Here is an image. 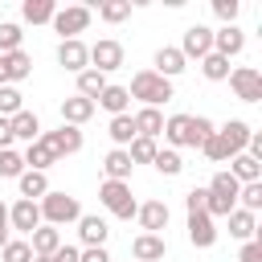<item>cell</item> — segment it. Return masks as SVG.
<instances>
[{
	"label": "cell",
	"mask_w": 262,
	"mask_h": 262,
	"mask_svg": "<svg viewBox=\"0 0 262 262\" xmlns=\"http://www.w3.org/2000/svg\"><path fill=\"white\" fill-rule=\"evenodd\" d=\"M41 225H53V229H61V225H70V221H78L82 217V205H78V196H70V192H45L41 201Z\"/></svg>",
	"instance_id": "6da1fadb"
},
{
	"label": "cell",
	"mask_w": 262,
	"mask_h": 262,
	"mask_svg": "<svg viewBox=\"0 0 262 262\" xmlns=\"http://www.w3.org/2000/svg\"><path fill=\"white\" fill-rule=\"evenodd\" d=\"M127 94H131V98H139L143 106H160V102H168V98H172V82H168V78H160L156 70H139V74L131 78V86H127Z\"/></svg>",
	"instance_id": "7a4b0ae2"
},
{
	"label": "cell",
	"mask_w": 262,
	"mask_h": 262,
	"mask_svg": "<svg viewBox=\"0 0 262 262\" xmlns=\"http://www.w3.org/2000/svg\"><path fill=\"white\" fill-rule=\"evenodd\" d=\"M98 201L119 217V221H131L135 217V196H131V184H123V180H102V188H98Z\"/></svg>",
	"instance_id": "3957f363"
},
{
	"label": "cell",
	"mask_w": 262,
	"mask_h": 262,
	"mask_svg": "<svg viewBox=\"0 0 262 262\" xmlns=\"http://www.w3.org/2000/svg\"><path fill=\"white\" fill-rule=\"evenodd\" d=\"M49 25L61 33V41H74L78 33H86V25H90V8H86V4H70V8H57Z\"/></svg>",
	"instance_id": "277c9868"
},
{
	"label": "cell",
	"mask_w": 262,
	"mask_h": 262,
	"mask_svg": "<svg viewBox=\"0 0 262 262\" xmlns=\"http://www.w3.org/2000/svg\"><path fill=\"white\" fill-rule=\"evenodd\" d=\"M229 86H233V94H237L242 102H262V74H258L254 66L229 70Z\"/></svg>",
	"instance_id": "5b68a950"
},
{
	"label": "cell",
	"mask_w": 262,
	"mask_h": 262,
	"mask_svg": "<svg viewBox=\"0 0 262 262\" xmlns=\"http://www.w3.org/2000/svg\"><path fill=\"white\" fill-rule=\"evenodd\" d=\"M41 143L61 160V156H74V151H82V131L78 127H70V123H61L57 131H41Z\"/></svg>",
	"instance_id": "8992f818"
},
{
	"label": "cell",
	"mask_w": 262,
	"mask_h": 262,
	"mask_svg": "<svg viewBox=\"0 0 262 262\" xmlns=\"http://www.w3.org/2000/svg\"><path fill=\"white\" fill-rule=\"evenodd\" d=\"M119 66H123V45H119L115 37H102V41L90 45V70L111 74V70H119Z\"/></svg>",
	"instance_id": "52a82bcc"
},
{
	"label": "cell",
	"mask_w": 262,
	"mask_h": 262,
	"mask_svg": "<svg viewBox=\"0 0 262 262\" xmlns=\"http://www.w3.org/2000/svg\"><path fill=\"white\" fill-rule=\"evenodd\" d=\"M176 49L184 53V61H188V57L201 61L205 53H213V29H209V25H188V29H184V41H180Z\"/></svg>",
	"instance_id": "ba28073f"
},
{
	"label": "cell",
	"mask_w": 262,
	"mask_h": 262,
	"mask_svg": "<svg viewBox=\"0 0 262 262\" xmlns=\"http://www.w3.org/2000/svg\"><path fill=\"white\" fill-rule=\"evenodd\" d=\"M57 66H61V70H70V74H82V70H90V45H86L82 37H74V41H61V45H57Z\"/></svg>",
	"instance_id": "9c48e42d"
},
{
	"label": "cell",
	"mask_w": 262,
	"mask_h": 262,
	"mask_svg": "<svg viewBox=\"0 0 262 262\" xmlns=\"http://www.w3.org/2000/svg\"><path fill=\"white\" fill-rule=\"evenodd\" d=\"M29 74H33V57H29L25 49L0 53V86H16V82H25Z\"/></svg>",
	"instance_id": "30bf717a"
},
{
	"label": "cell",
	"mask_w": 262,
	"mask_h": 262,
	"mask_svg": "<svg viewBox=\"0 0 262 262\" xmlns=\"http://www.w3.org/2000/svg\"><path fill=\"white\" fill-rule=\"evenodd\" d=\"M37 225H41V205H37V201H16V205H8V229L33 233Z\"/></svg>",
	"instance_id": "8fae6325"
},
{
	"label": "cell",
	"mask_w": 262,
	"mask_h": 262,
	"mask_svg": "<svg viewBox=\"0 0 262 262\" xmlns=\"http://www.w3.org/2000/svg\"><path fill=\"white\" fill-rule=\"evenodd\" d=\"M242 49H246V33H242L237 25H221V29L213 33V53H221L225 61H229V57H237Z\"/></svg>",
	"instance_id": "7c38bea8"
},
{
	"label": "cell",
	"mask_w": 262,
	"mask_h": 262,
	"mask_svg": "<svg viewBox=\"0 0 262 262\" xmlns=\"http://www.w3.org/2000/svg\"><path fill=\"white\" fill-rule=\"evenodd\" d=\"M106 233H111V225H106L98 213H82V217H78V237H82V246H86V250L106 246Z\"/></svg>",
	"instance_id": "4fadbf2b"
},
{
	"label": "cell",
	"mask_w": 262,
	"mask_h": 262,
	"mask_svg": "<svg viewBox=\"0 0 262 262\" xmlns=\"http://www.w3.org/2000/svg\"><path fill=\"white\" fill-rule=\"evenodd\" d=\"M29 250H33V258H53V254L61 250V229L37 225V229L29 233Z\"/></svg>",
	"instance_id": "5bb4252c"
},
{
	"label": "cell",
	"mask_w": 262,
	"mask_h": 262,
	"mask_svg": "<svg viewBox=\"0 0 262 262\" xmlns=\"http://www.w3.org/2000/svg\"><path fill=\"white\" fill-rule=\"evenodd\" d=\"M188 242H192L196 250H209V246L217 242V225H213L209 213H188Z\"/></svg>",
	"instance_id": "9a60e30c"
},
{
	"label": "cell",
	"mask_w": 262,
	"mask_h": 262,
	"mask_svg": "<svg viewBox=\"0 0 262 262\" xmlns=\"http://www.w3.org/2000/svg\"><path fill=\"white\" fill-rule=\"evenodd\" d=\"M131 123H135V135H139V139L164 135V115H160V106H139V111L131 115Z\"/></svg>",
	"instance_id": "2e32d148"
},
{
	"label": "cell",
	"mask_w": 262,
	"mask_h": 262,
	"mask_svg": "<svg viewBox=\"0 0 262 262\" xmlns=\"http://www.w3.org/2000/svg\"><path fill=\"white\" fill-rule=\"evenodd\" d=\"M164 139L172 143V151H176V147H192V115H172V119H164Z\"/></svg>",
	"instance_id": "e0dca14e"
},
{
	"label": "cell",
	"mask_w": 262,
	"mask_h": 262,
	"mask_svg": "<svg viewBox=\"0 0 262 262\" xmlns=\"http://www.w3.org/2000/svg\"><path fill=\"white\" fill-rule=\"evenodd\" d=\"M131 254H135V262H160V258L168 254V242H164L160 233H139V237L131 242Z\"/></svg>",
	"instance_id": "ac0fdd59"
},
{
	"label": "cell",
	"mask_w": 262,
	"mask_h": 262,
	"mask_svg": "<svg viewBox=\"0 0 262 262\" xmlns=\"http://www.w3.org/2000/svg\"><path fill=\"white\" fill-rule=\"evenodd\" d=\"M131 156H127V147H111L106 156H102V172H106V180H131Z\"/></svg>",
	"instance_id": "d6986e66"
},
{
	"label": "cell",
	"mask_w": 262,
	"mask_h": 262,
	"mask_svg": "<svg viewBox=\"0 0 262 262\" xmlns=\"http://www.w3.org/2000/svg\"><path fill=\"white\" fill-rule=\"evenodd\" d=\"M135 217H139V225H143V233H160L164 225H168V205L164 201H147V205H139L135 209Z\"/></svg>",
	"instance_id": "ffe728a7"
},
{
	"label": "cell",
	"mask_w": 262,
	"mask_h": 262,
	"mask_svg": "<svg viewBox=\"0 0 262 262\" xmlns=\"http://www.w3.org/2000/svg\"><path fill=\"white\" fill-rule=\"evenodd\" d=\"M98 106L90 102V98H82V94H70L66 102H61V123H70V127H82L90 115H94Z\"/></svg>",
	"instance_id": "44dd1931"
},
{
	"label": "cell",
	"mask_w": 262,
	"mask_h": 262,
	"mask_svg": "<svg viewBox=\"0 0 262 262\" xmlns=\"http://www.w3.org/2000/svg\"><path fill=\"white\" fill-rule=\"evenodd\" d=\"M8 127H12V139H25V143H37L41 139V119L33 111H16L8 119Z\"/></svg>",
	"instance_id": "7402d4cb"
},
{
	"label": "cell",
	"mask_w": 262,
	"mask_h": 262,
	"mask_svg": "<svg viewBox=\"0 0 262 262\" xmlns=\"http://www.w3.org/2000/svg\"><path fill=\"white\" fill-rule=\"evenodd\" d=\"M156 74L160 78H176V74H184V53L176 49V45H164V49H156Z\"/></svg>",
	"instance_id": "603a6c76"
},
{
	"label": "cell",
	"mask_w": 262,
	"mask_h": 262,
	"mask_svg": "<svg viewBox=\"0 0 262 262\" xmlns=\"http://www.w3.org/2000/svg\"><path fill=\"white\" fill-rule=\"evenodd\" d=\"M16 184H20V201H41L49 192V176L45 172H33V168H25L16 176Z\"/></svg>",
	"instance_id": "cb8c5ba5"
},
{
	"label": "cell",
	"mask_w": 262,
	"mask_h": 262,
	"mask_svg": "<svg viewBox=\"0 0 262 262\" xmlns=\"http://www.w3.org/2000/svg\"><path fill=\"white\" fill-rule=\"evenodd\" d=\"M94 106L111 111V119H115V115H127V106H131V94H127V86H106V90L94 98Z\"/></svg>",
	"instance_id": "d4e9b609"
},
{
	"label": "cell",
	"mask_w": 262,
	"mask_h": 262,
	"mask_svg": "<svg viewBox=\"0 0 262 262\" xmlns=\"http://www.w3.org/2000/svg\"><path fill=\"white\" fill-rule=\"evenodd\" d=\"M221 131V139H225V147H229V156H242L246 151V139H250V123H242V119H229L225 127H217Z\"/></svg>",
	"instance_id": "484cf974"
},
{
	"label": "cell",
	"mask_w": 262,
	"mask_h": 262,
	"mask_svg": "<svg viewBox=\"0 0 262 262\" xmlns=\"http://www.w3.org/2000/svg\"><path fill=\"white\" fill-rule=\"evenodd\" d=\"M229 176H233L237 184H254V180H262V164H258L254 156H246V151H242V156H233V160H229Z\"/></svg>",
	"instance_id": "4316f807"
},
{
	"label": "cell",
	"mask_w": 262,
	"mask_h": 262,
	"mask_svg": "<svg viewBox=\"0 0 262 262\" xmlns=\"http://www.w3.org/2000/svg\"><path fill=\"white\" fill-rule=\"evenodd\" d=\"M254 233H258V217L246 213V209H233V213H229V237H237V242H254Z\"/></svg>",
	"instance_id": "83f0119b"
},
{
	"label": "cell",
	"mask_w": 262,
	"mask_h": 262,
	"mask_svg": "<svg viewBox=\"0 0 262 262\" xmlns=\"http://www.w3.org/2000/svg\"><path fill=\"white\" fill-rule=\"evenodd\" d=\"M53 12H57L53 0H25V4H20V16H25L29 25H49Z\"/></svg>",
	"instance_id": "f1b7e54d"
},
{
	"label": "cell",
	"mask_w": 262,
	"mask_h": 262,
	"mask_svg": "<svg viewBox=\"0 0 262 262\" xmlns=\"http://www.w3.org/2000/svg\"><path fill=\"white\" fill-rule=\"evenodd\" d=\"M20 160H25V168H33V172H45V168H53V164H57V156H53L41 139H37V143H29Z\"/></svg>",
	"instance_id": "f546056e"
},
{
	"label": "cell",
	"mask_w": 262,
	"mask_h": 262,
	"mask_svg": "<svg viewBox=\"0 0 262 262\" xmlns=\"http://www.w3.org/2000/svg\"><path fill=\"white\" fill-rule=\"evenodd\" d=\"M106 86H111V82H106V74H98V70H82V74H78V94L90 98V102H94Z\"/></svg>",
	"instance_id": "4dcf8cb0"
},
{
	"label": "cell",
	"mask_w": 262,
	"mask_h": 262,
	"mask_svg": "<svg viewBox=\"0 0 262 262\" xmlns=\"http://www.w3.org/2000/svg\"><path fill=\"white\" fill-rule=\"evenodd\" d=\"M106 135L115 139V147H127V143L135 139V123H131V111H127V115H115V119H111V127H106Z\"/></svg>",
	"instance_id": "1f68e13d"
},
{
	"label": "cell",
	"mask_w": 262,
	"mask_h": 262,
	"mask_svg": "<svg viewBox=\"0 0 262 262\" xmlns=\"http://www.w3.org/2000/svg\"><path fill=\"white\" fill-rule=\"evenodd\" d=\"M237 188H242V184H237L229 172H217V176L209 180V192L221 196V201H229V205H237Z\"/></svg>",
	"instance_id": "d6a6232c"
},
{
	"label": "cell",
	"mask_w": 262,
	"mask_h": 262,
	"mask_svg": "<svg viewBox=\"0 0 262 262\" xmlns=\"http://www.w3.org/2000/svg\"><path fill=\"white\" fill-rule=\"evenodd\" d=\"M201 74H205L209 82H225V78H229V61H225L221 53H205V57H201Z\"/></svg>",
	"instance_id": "836d02e7"
},
{
	"label": "cell",
	"mask_w": 262,
	"mask_h": 262,
	"mask_svg": "<svg viewBox=\"0 0 262 262\" xmlns=\"http://www.w3.org/2000/svg\"><path fill=\"white\" fill-rule=\"evenodd\" d=\"M98 16H102L106 25H119V20L131 16V0H102V4H98Z\"/></svg>",
	"instance_id": "e575fe53"
},
{
	"label": "cell",
	"mask_w": 262,
	"mask_h": 262,
	"mask_svg": "<svg viewBox=\"0 0 262 262\" xmlns=\"http://www.w3.org/2000/svg\"><path fill=\"white\" fill-rule=\"evenodd\" d=\"M201 151H205V160H213V164H225V160H233L229 156V147H225V139H221V131L213 127V135L201 143Z\"/></svg>",
	"instance_id": "d590c367"
},
{
	"label": "cell",
	"mask_w": 262,
	"mask_h": 262,
	"mask_svg": "<svg viewBox=\"0 0 262 262\" xmlns=\"http://www.w3.org/2000/svg\"><path fill=\"white\" fill-rule=\"evenodd\" d=\"M156 151H160V147H156V139H139V135H135V139L127 143L131 164H151V160H156Z\"/></svg>",
	"instance_id": "8d00e7d4"
},
{
	"label": "cell",
	"mask_w": 262,
	"mask_h": 262,
	"mask_svg": "<svg viewBox=\"0 0 262 262\" xmlns=\"http://www.w3.org/2000/svg\"><path fill=\"white\" fill-rule=\"evenodd\" d=\"M156 172L160 176H180V168H184V160H180V151H172V147H164V151H156Z\"/></svg>",
	"instance_id": "74e56055"
},
{
	"label": "cell",
	"mask_w": 262,
	"mask_h": 262,
	"mask_svg": "<svg viewBox=\"0 0 262 262\" xmlns=\"http://www.w3.org/2000/svg\"><path fill=\"white\" fill-rule=\"evenodd\" d=\"M237 209H246V213H258L262 209V180H254V184H242L237 188Z\"/></svg>",
	"instance_id": "f35d334b"
},
{
	"label": "cell",
	"mask_w": 262,
	"mask_h": 262,
	"mask_svg": "<svg viewBox=\"0 0 262 262\" xmlns=\"http://www.w3.org/2000/svg\"><path fill=\"white\" fill-rule=\"evenodd\" d=\"M20 172H25L20 151H16V147H4V151H0V176H4V180H16Z\"/></svg>",
	"instance_id": "ab89813d"
},
{
	"label": "cell",
	"mask_w": 262,
	"mask_h": 262,
	"mask_svg": "<svg viewBox=\"0 0 262 262\" xmlns=\"http://www.w3.org/2000/svg\"><path fill=\"white\" fill-rule=\"evenodd\" d=\"M0 262H33V250L25 237H8V246L0 250Z\"/></svg>",
	"instance_id": "60d3db41"
},
{
	"label": "cell",
	"mask_w": 262,
	"mask_h": 262,
	"mask_svg": "<svg viewBox=\"0 0 262 262\" xmlns=\"http://www.w3.org/2000/svg\"><path fill=\"white\" fill-rule=\"evenodd\" d=\"M16 111H25V98L16 86H0V119H12Z\"/></svg>",
	"instance_id": "b9f144b4"
},
{
	"label": "cell",
	"mask_w": 262,
	"mask_h": 262,
	"mask_svg": "<svg viewBox=\"0 0 262 262\" xmlns=\"http://www.w3.org/2000/svg\"><path fill=\"white\" fill-rule=\"evenodd\" d=\"M20 25H12V20H0V53H16L20 49Z\"/></svg>",
	"instance_id": "7bdbcfd3"
},
{
	"label": "cell",
	"mask_w": 262,
	"mask_h": 262,
	"mask_svg": "<svg viewBox=\"0 0 262 262\" xmlns=\"http://www.w3.org/2000/svg\"><path fill=\"white\" fill-rule=\"evenodd\" d=\"M213 12H217L221 25H233L237 12H242V4H237V0H213Z\"/></svg>",
	"instance_id": "ee69618b"
},
{
	"label": "cell",
	"mask_w": 262,
	"mask_h": 262,
	"mask_svg": "<svg viewBox=\"0 0 262 262\" xmlns=\"http://www.w3.org/2000/svg\"><path fill=\"white\" fill-rule=\"evenodd\" d=\"M209 135H213V123H209L205 115H192V147H201Z\"/></svg>",
	"instance_id": "f6af8a7d"
},
{
	"label": "cell",
	"mask_w": 262,
	"mask_h": 262,
	"mask_svg": "<svg viewBox=\"0 0 262 262\" xmlns=\"http://www.w3.org/2000/svg\"><path fill=\"white\" fill-rule=\"evenodd\" d=\"M237 262H262V242H258V237H254V242H242Z\"/></svg>",
	"instance_id": "bcb514c9"
},
{
	"label": "cell",
	"mask_w": 262,
	"mask_h": 262,
	"mask_svg": "<svg viewBox=\"0 0 262 262\" xmlns=\"http://www.w3.org/2000/svg\"><path fill=\"white\" fill-rule=\"evenodd\" d=\"M184 209H188V213H205V188H188Z\"/></svg>",
	"instance_id": "7dc6e473"
},
{
	"label": "cell",
	"mask_w": 262,
	"mask_h": 262,
	"mask_svg": "<svg viewBox=\"0 0 262 262\" xmlns=\"http://www.w3.org/2000/svg\"><path fill=\"white\" fill-rule=\"evenodd\" d=\"M78 262H111L106 246H94V250H78Z\"/></svg>",
	"instance_id": "c3c4849f"
},
{
	"label": "cell",
	"mask_w": 262,
	"mask_h": 262,
	"mask_svg": "<svg viewBox=\"0 0 262 262\" xmlns=\"http://www.w3.org/2000/svg\"><path fill=\"white\" fill-rule=\"evenodd\" d=\"M53 262H78V246H66L61 242V250L53 254Z\"/></svg>",
	"instance_id": "681fc988"
},
{
	"label": "cell",
	"mask_w": 262,
	"mask_h": 262,
	"mask_svg": "<svg viewBox=\"0 0 262 262\" xmlns=\"http://www.w3.org/2000/svg\"><path fill=\"white\" fill-rule=\"evenodd\" d=\"M4 147H12V127H8V119H0V151Z\"/></svg>",
	"instance_id": "f907efd6"
},
{
	"label": "cell",
	"mask_w": 262,
	"mask_h": 262,
	"mask_svg": "<svg viewBox=\"0 0 262 262\" xmlns=\"http://www.w3.org/2000/svg\"><path fill=\"white\" fill-rule=\"evenodd\" d=\"M0 229H8V205L0 201Z\"/></svg>",
	"instance_id": "816d5d0a"
},
{
	"label": "cell",
	"mask_w": 262,
	"mask_h": 262,
	"mask_svg": "<svg viewBox=\"0 0 262 262\" xmlns=\"http://www.w3.org/2000/svg\"><path fill=\"white\" fill-rule=\"evenodd\" d=\"M33 262H53V258H33Z\"/></svg>",
	"instance_id": "f5cc1de1"
}]
</instances>
